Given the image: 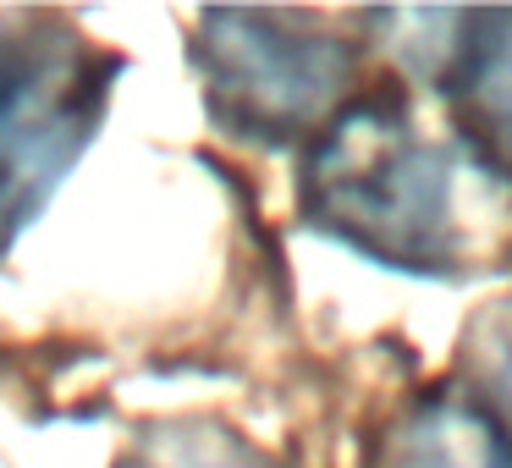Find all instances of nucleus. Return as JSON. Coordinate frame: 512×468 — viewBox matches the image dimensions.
I'll return each instance as SVG.
<instances>
[{
    "label": "nucleus",
    "mask_w": 512,
    "mask_h": 468,
    "mask_svg": "<svg viewBox=\"0 0 512 468\" xmlns=\"http://www.w3.org/2000/svg\"><path fill=\"white\" fill-rule=\"evenodd\" d=\"M446 89L463 138L512 177V12H468Z\"/></svg>",
    "instance_id": "20e7f679"
},
{
    "label": "nucleus",
    "mask_w": 512,
    "mask_h": 468,
    "mask_svg": "<svg viewBox=\"0 0 512 468\" xmlns=\"http://www.w3.org/2000/svg\"><path fill=\"white\" fill-rule=\"evenodd\" d=\"M501 380H507V397H512V342H507V364H501Z\"/></svg>",
    "instance_id": "0eeeda50"
},
{
    "label": "nucleus",
    "mask_w": 512,
    "mask_h": 468,
    "mask_svg": "<svg viewBox=\"0 0 512 468\" xmlns=\"http://www.w3.org/2000/svg\"><path fill=\"white\" fill-rule=\"evenodd\" d=\"M133 468H270L259 452H248V446L226 441V435H166V441L144 446V457H138Z\"/></svg>",
    "instance_id": "423d86ee"
},
{
    "label": "nucleus",
    "mask_w": 512,
    "mask_h": 468,
    "mask_svg": "<svg viewBox=\"0 0 512 468\" xmlns=\"http://www.w3.org/2000/svg\"><path fill=\"white\" fill-rule=\"evenodd\" d=\"M303 210L397 270L474 276L512 259V177L413 94H358L314 138Z\"/></svg>",
    "instance_id": "f257e3e1"
},
{
    "label": "nucleus",
    "mask_w": 512,
    "mask_h": 468,
    "mask_svg": "<svg viewBox=\"0 0 512 468\" xmlns=\"http://www.w3.org/2000/svg\"><path fill=\"white\" fill-rule=\"evenodd\" d=\"M380 468H512V441L474 402L430 397L397 424Z\"/></svg>",
    "instance_id": "39448f33"
},
{
    "label": "nucleus",
    "mask_w": 512,
    "mask_h": 468,
    "mask_svg": "<svg viewBox=\"0 0 512 468\" xmlns=\"http://www.w3.org/2000/svg\"><path fill=\"white\" fill-rule=\"evenodd\" d=\"M105 67L56 17H0V248L50 199L89 144Z\"/></svg>",
    "instance_id": "f03ea898"
},
{
    "label": "nucleus",
    "mask_w": 512,
    "mask_h": 468,
    "mask_svg": "<svg viewBox=\"0 0 512 468\" xmlns=\"http://www.w3.org/2000/svg\"><path fill=\"white\" fill-rule=\"evenodd\" d=\"M199 67L215 116L254 138L325 133L358 100L353 45L303 12H204Z\"/></svg>",
    "instance_id": "7ed1b4c3"
}]
</instances>
